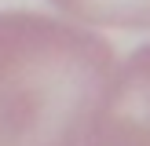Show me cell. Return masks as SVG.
Returning <instances> with one entry per match:
<instances>
[{
	"label": "cell",
	"mask_w": 150,
	"mask_h": 146,
	"mask_svg": "<svg viewBox=\"0 0 150 146\" xmlns=\"http://www.w3.org/2000/svg\"><path fill=\"white\" fill-rule=\"evenodd\" d=\"M110 77L114 48L95 29L0 11V146H81Z\"/></svg>",
	"instance_id": "1"
},
{
	"label": "cell",
	"mask_w": 150,
	"mask_h": 146,
	"mask_svg": "<svg viewBox=\"0 0 150 146\" xmlns=\"http://www.w3.org/2000/svg\"><path fill=\"white\" fill-rule=\"evenodd\" d=\"M81 146H150V44L110 77Z\"/></svg>",
	"instance_id": "2"
},
{
	"label": "cell",
	"mask_w": 150,
	"mask_h": 146,
	"mask_svg": "<svg viewBox=\"0 0 150 146\" xmlns=\"http://www.w3.org/2000/svg\"><path fill=\"white\" fill-rule=\"evenodd\" d=\"M66 18L95 22L117 29H146L150 26V0H51Z\"/></svg>",
	"instance_id": "3"
}]
</instances>
